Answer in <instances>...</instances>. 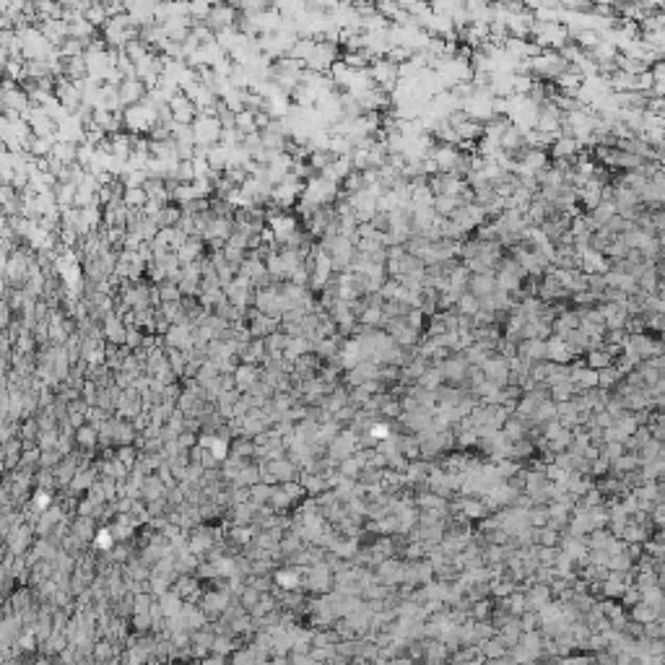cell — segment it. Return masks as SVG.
<instances>
[{"instance_id":"57","label":"cell","mask_w":665,"mask_h":665,"mask_svg":"<svg viewBox=\"0 0 665 665\" xmlns=\"http://www.w3.org/2000/svg\"><path fill=\"white\" fill-rule=\"evenodd\" d=\"M276 582H278L283 590H294L299 585V574L297 572H278V574H276Z\"/></svg>"},{"instance_id":"32","label":"cell","mask_w":665,"mask_h":665,"mask_svg":"<svg viewBox=\"0 0 665 665\" xmlns=\"http://www.w3.org/2000/svg\"><path fill=\"white\" fill-rule=\"evenodd\" d=\"M614 188V193H611V200H614L616 211H621V208H634V205H640V195L634 193V190L624 188V185H611Z\"/></svg>"},{"instance_id":"55","label":"cell","mask_w":665,"mask_h":665,"mask_svg":"<svg viewBox=\"0 0 665 665\" xmlns=\"http://www.w3.org/2000/svg\"><path fill=\"white\" fill-rule=\"evenodd\" d=\"M645 315H665V302L657 294H647L645 297Z\"/></svg>"},{"instance_id":"58","label":"cell","mask_w":665,"mask_h":665,"mask_svg":"<svg viewBox=\"0 0 665 665\" xmlns=\"http://www.w3.org/2000/svg\"><path fill=\"white\" fill-rule=\"evenodd\" d=\"M606 289H608V286H606V278H603V276H598V273L588 276V291H590V294L600 297V294H603Z\"/></svg>"},{"instance_id":"16","label":"cell","mask_w":665,"mask_h":665,"mask_svg":"<svg viewBox=\"0 0 665 665\" xmlns=\"http://www.w3.org/2000/svg\"><path fill=\"white\" fill-rule=\"evenodd\" d=\"M164 346H167V349H177V351H190L193 349V325L188 323L172 325L169 330L164 332Z\"/></svg>"},{"instance_id":"61","label":"cell","mask_w":665,"mask_h":665,"mask_svg":"<svg viewBox=\"0 0 665 665\" xmlns=\"http://www.w3.org/2000/svg\"><path fill=\"white\" fill-rule=\"evenodd\" d=\"M0 84H3V78H0Z\"/></svg>"},{"instance_id":"40","label":"cell","mask_w":665,"mask_h":665,"mask_svg":"<svg viewBox=\"0 0 665 665\" xmlns=\"http://www.w3.org/2000/svg\"><path fill=\"white\" fill-rule=\"evenodd\" d=\"M58 143V141H52V138H32V143H29V156L32 159H50V154H52V146Z\"/></svg>"},{"instance_id":"50","label":"cell","mask_w":665,"mask_h":665,"mask_svg":"<svg viewBox=\"0 0 665 665\" xmlns=\"http://www.w3.org/2000/svg\"><path fill=\"white\" fill-rule=\"evenodd\" d=\"M58 52H60V58H84L86 44L78 42V39H70V37H68V39H65V42L58 47Z\"/></svg>"},{"instance_id":"29","label":"cell","mask_w":665,"mask_h":665,"mask_svg":"<svg viewBox=\"0 0 665 665\" xmlns=\"http://www.w3.org/2000/svg\"><path fill=\"white\" fill-rule=\"evenodd\" d=\"M600 312H603V328L606 330H624V323H626V309L621 304H598Z\"/></svg>"},{"instance_id":"18","label":"cell","mask_w":665,"mask_h":665,"mask_svg":"<svg viewBox=\"0 0 665 665\" xmlns=\"http://www.w3.org/2000/svg\"><path fill=\"white\" fill-rule=\"evenodd\" d=\"M541 302H546V304H554V302H569V294L562 289V283L556 281L551 273H543L541 276V281H538V294H536Z\"/></svg>"},{"instance_id":"53","label":"cell","mask_w":665,"mask_h":665,"mask_svg":"<svg viewBox=\"0 0 665 665\" xmlns=\"http://www.w3.org/2000/svg\"><path fill=\"white\" fill-rule=\"evenodd\" d=\"M143 338H146V332L143 330H138V328H125V349H130V351H136V349H143Z\"/></svg>"},{"instance_id":"42","label":"cell","mask_w":665,"mask_h":665,"mask_svg":"<svg viewBox=\"0 0 665 665\" xmlns=\"http://www.w3.org/2000/svg\"><path fill=\"white\" fill-rule=\"evenodd\" d=\"M614 364V359L608 356L606 349H598V351H588L585 354V367L588 369H595V372H600V369H606Z\"/></svg>"},{"instance_id":"38","label":"cell","mask_w":665,"mask_h":665,"mask_svg":"<svg viewBox=\"0 0 665 665\" xmlns=\"http://www.w3.org/2000/svg\"><path fill=\"white\" fill-rule=\"evenodd\" d=\"M315 44H317V39H312V37H302V39H297V44L291 47V52L286 55V58L299 60V63H307L309 55L315 52Z\"/></svg>"},{"instance_id":"3","label":"cell","mask_w":665,"mask_h":665,"mask_svg":"<svg viewBox=\"0 0 665 665\" xmlns=\"http://www.w3.org/2000/svg\"><path fill=\"white\" fill-rule=\"evenodd\" d=\"M252 307H255L260 315L281 320V312L286 309L283 297H281V283H271V286H265V289H255V302H252Z\"/></svg>"},{"instance_id":"5","label":"cell","mask_w":665,"mask_h":665,"mask_svg":"<svg viewBox=\"0 0 665 665\" xmlns=\"http://www.w3.org/2000/svg\"><path fill=\"white\" fill-rule=\"evenodd\" d=\"M369 78L377 89H382L385 94H392V89L398 84V65L387 58H377L369 63Z\"/></svg>"},{"instance_id":"26","label":"cell","mask_w":665,"mask_h":665,"mask_svg":"<svg viewBox=\"0 0 665 665\" xmlns=\"http://www.w3.org/2000/svg\"><path fill=\"white\" fill-rule=\"evenodd\" d=\"M231 377H234V390L237 392H247L252 385L260 380V367H252V364H239L234 372H231Z\"/></svg>"},{"instance_id":"4","label":"cell","mask_w":665,"mask_h":665,"mask_svg":"<svg viewBox=\"0 0 665 665\" xmlns=\"http://www.w3.org/2000/svg\"><path fill=\"white\" fill-rule=\"evenodd\" d=\"M193 138H195V146H205V148H214L221 141V125L214 115H198L193 120Z\"/></svg>"},{"instance_id":"43","label":"cell","mask_w":665,"mask_h":665,"mask_svg":"<svg viewBox=\"0 0 665 665\" xmlns=\"http://www.w3.org/2000/svg\"><path fill=\"white\" fill-rule=\"evenodd\" d=\"M84 18L89 21V24L94 26L96 32L102 29L107 21H110V16H107V11H104V3H91L89 8H86V13H84Z\"/></svg>"},{"instance_id":"25","label":"cell","mask_w":665,"mask_h":665,"mask_svg":"<svg viewBox=\"0 0 665 665\" xmlns=\"http://www.w3.org/2000/svg\"><path fill=\"white\" fill-rule=\"evenodd\" d=\"M577 154H580L577 141L564 138V136H556V141L551 143V148H548V159H551V162H554V159H569V162H574Z\"/></svg>"},{"instance_id":"39","label":"cell","mask_w":665,"mask_h":665,"mask_svg":"<svg viewBox=\"0 0 665 665\" xmlns=\"http://www.w3.org/2000/svg\"><path fill=\"white\" fill-rule=\"evenodd\" d=\"M335 159H338V156L332 154L330 148H323V151H312L307 164L312 167V172H315V174H323L328 167H332V162H335Z\"/></svg>"},{"instance_id":"24","label":"cell","mask_w":665,"mask_h":665,"mask_svg":"<svg viewBox=\"0 0 665 665\" xmlns=\"http://www.w3.org/2000/svg\"><path fill=\"white\" fill-rule=\"evenodd\" d=\"M37 29H39V34H42L44 39L52 44V47H60V44L68 39V24H65V18H55V21H39V24H37Z\"/></svg>"},{"instance_id":"12","label":"cell","mask_w":665,"mask_h":665,"mask_svg":"<svg viewBox=\"0 0 665 665\" xmlns=\"http://www.w3.org/2000/svg\"><path fill=\"white\" fill-rule=\"evenodd\" d=\"M559 128H562V112H559V107H556L554 102L541 104L533 130L543 133V136H554L556 138V136H559Z\"/></svg>"},{"instance_id":"1","label":"cell","mask_w":665,"mask_h":665,"mask_svg":"<svg viewBox=\"0 0 665 665\" xmlns=\"http://www.w3.org/2000/svg\"><path fill=\"white\" fill-rule=\"evenodd\" d=\"M159 122V107L143 99L141 104H133L128 110H122V130L130 136H148V130Z\"/></svg>"},{"instance_id":"19","label":"cell","mask_w":665,"mask_h":665,"mask_svg":"<svg viewBox=\"0 0 665 665\" xmlns=\"http://www.w3.org/2000/svg\"><path fill=\"white\" fill-rule=\"evenodd\" d=\"M167 107H169V112H172V122H179V125H193V120L198 117L193 102H190L182 91H179L177 96H172Z\"/></svg>"},{"instance_id":"54","label":"cell","mask_w":665,"mask_h":665,"mask_svg":"<svg viewBox=\"0 0 665 665\" xmlns=\"http://www.w3.org/2000/svg\"><path fill=\"white\" fill-rule=\"evenodd\" d=\"M94 548H99V551H112V548H115V536H112L110 528L96 530V533H94Z\"/></svg>"},{"instance_id":"6","label":"cell","mask_w":665,"mask_h":665,"mask_svg":"<svg viewBox=\"0 0 665 665\" xmlns=\"http://www.w3.org/2000/svg\"><path fill=\"white\" fill-rule=\"evenodd\" d=\"M338 60H341V50H338V44L317 39L315 52L309 55V60L304 63V68L315 70V73H323V76H325V73L332 68V63H338Z\"/></svg>"},{"instance_id":"45","label":"cell","mask_w":665,"mask_h":665,"mask_svg":"<svg viewBox=\"0 0 665 665\" xmlns=\"http://www.w3.org/2000/svg\"><path fill=\"white\" fill-rule=\"evenodd\" d=\"M96 442H99V432H96L94 427L84 424L81 429H76V444H78V447H84V450H91V447H94Z\"/></svg>"},{"instance_id":"28","label":"cell","mask_w":665,"mask_h":665,"mask_svg":"<svg viewBox=\"0 0 665 665\" xmlns=\"http://www.w3.org/2000/svg\"><path fill=\"white\" fill-rule=\"evenodd\" d=\"M572 351L569 346L562 341V338H556V335H551V338H546V361H551V364H572Z\"/></svg>"},{"instance_id":"33","label":"cell","mask_w":665,"mask_h":665,"mask_svg":"<svg viewBox=\"0 0 665 665\" xmlns=\"http://www.w3.org/2000/svg\"><path fill=\"white\" fill-rule=\"evenodd\" d=\"M468 278H470V273L463 268V263H460L455 271H450V276H447V291H452L455 297L465 294V291H468Z\"/></svg>"},{"instance_id":"27","label":"cell","mask_w":665,"mask_h":665,"mask_svg":"<svg viewBox=\"0 0 665 665\" xmlns=\"http://www.w3.org/2000/svg\"><path fill=\"white\" fill-rule=\"evenodd\" d=\"M496 291V281L494 273H470L468 278V294H473L476 299H484L489 294Z\"/></svg>"},{"instance_id":"21","label":"cell","mask_w":665,"mask_h":665,"mask_svg":"<svg viewBox=\"0 0 665 665\" xmlns=\"http://www.w3.org/2000/svg\"><path fill=\"white\" fill-rule=\"evenodd\" d=\"M458 156H460L458 146H442V143H437L434 148H432L429 159H432V162L437 164L439 174H452V169H455V162H458Z\"/></svg>"},{"instance_id":"9","label":"cell","mask_w":665,"mask_h":665,"mask_svg":"<svg viewBox=\"0 0 665 665\" xmlns=\"http://www.w3.org/2000/svg\"><path fill=\"white\" fill-rule=\"evenodd\" d=\"M24 120L34 138H52V141H58V138H55L58 136V125L47 117V112H44L42 107H34V104H32L29 112L24 115Z\"/></svg>"},{"instance_id":"46","label":"cell","mask_w":665,"mask_h":665,"mask_svg":"<svg viewBox=\"0 0 665 665\" xmlns=\"http://www.w3.org/2000/svg\"><path fill=\"white\" fill-rule=\"evenodd\" d=\"M234 128L242 133V136H252V133H257L255 128V115L247 110L237 112V117H234Z\"/></svg>"},{"instance_id":"14","label":"cell","mask_w":665,"mask_h":665,"mask_svg":"<svg viewBox=\"0 0 665 665\" xmlns=\"http://www.w3.org/2000/svg\"><path fill=\"white\" fill-rule=\"evenodd\" d=\"M245 323H247V330L252 338H268L271 332H276L281 328L278 320H273V317H268V315H260L255 307H250L247 312H245Z\"/></svg>"},{"instance_id":"23","label":"cell","mask_w":665,"mask_h":665,"mask_svg":"<svg viewBox=\"0 0 665 665\" xmlns=\"http://www.w3.org/2000/svg\"><path fill=\"white\" fill-rule=\"evenodd\" d=\"M580 271L585 276L598 273V276H606L611 271V260H608L603 252H595V250H585L580 255Z\"/></svg>"},{"instance_id":"60","label":"cell","mask_w":665,"mask_h":665,"mask_svg":"<svg viewBox=\"0 0 665 665\" xmlns=\"http://www.w3.org/2000/svg\"><path fill=\"white\" fill-rule=\"evenodd\" d=\"M6 224H8V216L3 214V208H0V231L6 229Z\"/></svg>"},{"instance_id":"51","label":"cell","mask_w":665,"mask_h":665,"mask_svg":"<svg viewBox=\"0 0 665 665\" xmlns=\"http://www.w3.org/2000/svg\"><path fill=\"white\" fill-rule=\"evenodd\" d=\"M245 257H247V252H245V250H237V247L224 245V260H226V265H229V268L239 271V265L245 263Z\"/></svg>"},{"instance_id":"47","label":"cell","mask_w":665,"mask_h":665,"mask_svg":"<svg viewBox=\"0 0 665 665\" xmlns=\"http://www.w3.org/2000/svg\"><path fill=\"white\" fill-rule=\"evenodd\" d=\"M481 309V304H478V299L473 297V294H460V299H458V304H455V312L458 315H465V317H473Z\"/></svg>"},{"instance_id":"17","label":"cell","mask_w":665,"mask_h":665,"mask_svg":"<svg viewBox=\"0 0 665 665\" xmlns=\"http://www.w3.org/2000/svg\"><path fill=\"white\" fill-rule=\"evenodd\" d=\"M117 99L122 110H128L133 104H141L146 99V86L141 84L138 78H125V81L117 86Z\"/></svg>"},{"instance_id":"7","label":"cell","mask_w":665,"mask_h":665,"mask_svg":"<svg viewBox=\"0 0 665 665\" xmlns=\"http://www.w3.org/2000/svg\"><path fill=\"white\" fill-rule=\"evenodd\" d=\"M224 297H226V302H229L231 307L247 312V309L252 307V302H255V289H252V283H250L247 278L234 276V281L224 289Z\"/></svg>"},{"instance_id":"35","label":"cell","mask_w":665,"mask_h":665,"mask_svg":"<svg viewBox=\"0 0 665 665\" xmlns=\"http://www.w3.org/2000/svg\"><path fill=\"white\" fill-rule=\"evenodd\" d=\"M455 133H458V141H470V143H478L481 141V136H484V125L481 122H476V120H465V122H460L458 128H452Z\"/></svg>"},{"instance_id":"34","label":"cell","mask_w":665,"mask_h":665,"mask_svg":"<svg viewBox=\"0 0 665 665\" xmlns=\"http://www.w3.org/2000/svg\"><path fill=\"white\" fill-rule=\"evenodd\" d=\"M588 216H590V221L595 224L598 229H600V226H606V224L611 221V219H614V216H616V205H614V200H600V203H598L595 208H593V211H590Z\"/></svg>"},{"instance_id":"20","label":"cell","mask_w":665,"mask_h":665,"mask_svg":"<svg viewBox=\"0 0 665 665\" xmlns=\"http://www.w3.org/2000/svg\"><path fill=\"white\" fill-rule=\"evenodd\" d=\"M84 133H86V125L81 122V120L76 117V115H70V117H65L63 122L58 125V141L60 143H84Z\"/></svg>"},{"instance_id":"15","label":"cell","mask_w":665,"mask_h":665,"mask_svg":"<svg viewBox=\"0 0 665 665\" xmlns=\"http://www.w3.org/2000/svg\"><path fill=\"white\" fill-rule=\"evenodd\" d=\"M437 367L442 372V382H463L470 369L468 361L463 359V354H450V356L442 359Z\"/></svg>"},{"instance_id":"62","label":"cell","mask_w":665,"mask_h":665,"mask_svg":"<svg viewBox=\"0 0 665 665\" xmlns=\"http://www.w3.org/2000/svg\"><path fill=\"white\" fill-rule=\"evenodd\" d=\"M0 115H3V110H0Z\"/></svg>"},{"instance_id":"22","label":"cell","mask_w":665,"mask_h":665,"mask_svg":"<svg viewBox=\"0 0 665 665\" xmlns=\"http://www.w3.org/2000/svg\"><path fill=\"white\" fill-rule=\"evenodd\" d=\"M174 255H177L179 265H190V263H198L200 257L208 255V250H205V242L200 237H188L185 242H182V247L174 250Z\"/></svg>"},{"instance_id":"37","label":"cell","mask_w":665,"mask_h":665,"mask_svg":"<svg viewBox=\"0 0 665 665\" xmlns=\"http://www.w3.org/2000/svg\"><path fill=\"white\" fill-rule=\"evenodd\" d=\"M179 219H182V208L174 203L164 205L162 211H159V216H156V224H159V229H174L179 224Z\"/></svg>"},{"instance_id":"36","label":"cell","mask_w":665,"mask_h":665,"mask_svg":"<svg viewBox=\"0 0 665 665\" xmlns=\"http://www.w3.org/2000/svg\"><path fill=\"white\" fill-rule=\"evenodd\" d=\"M76 151H78V146H73V143H55L52 146V154H50V159L52 162H58V164H63V167H73L76 164Z\"/></svg>"},{"instance_id":"44","label":"cell","mask_w":665,"mask_h":665,"mask_svg":"<svg viewBox=\"0 0 665 665\" xmlns=\"http://www.w3.org/2000/svg\"><path fill=\"white\" fill-rule=\"evenodd\" d=\"M434 214L437 216H442V219H450L458 208H460V203H458V198H450V195H437L434 198Z\"/></svg>"},{"instance_id":"48","label":"cell","mask_w":665,"mask_h":665,"mask_svg":"<svg viewBox=\"0 0 665 665\" xmlns=\"http://www.w3.org/2000/svg\"><path fill=\"white\" fill-rule=\"evenodd\" d=\"M364 188H367V182H364V174H361V172H351L349 177L341 182V190L346 195H356V193H361Z\"/></svg>"},{"instance_id":"10","label":"cell","mask_w":665,"mask_h":665,"mask_svg":"<svg viewBox=\"0 0 665 665\" xmlns=\"http://www.w3.org/2000/svg\"><path fill=\"white\" fill-rule=\"evenodd\" d=\"M450 221L458 224V226H460V229L470 237V231H476L481 224H486L489 216H486V211H484L481 205L470 203V205H460V208H458V211L450 216Z\"/></svg>"},{"instance_id":"8","label":"cell","mask_w":665,"mask_h":665,"mask_svg":"<svg viewBox=\"0 0 665 665\" xmlns=\"http://www.w3.org/2000/svg\"><path fill=\"white\" fill-rule=\"evenodd\" d=\"M239 18V11L234 3H214L211 6V13H208V18H205L203 24L211 29V32H221V29H231V26L237 24Z\"/></svg>"},{"instance_id":"41","label":"cell","mask_w":665,"mask_h":665,"mask_svg":"<svg viewBox=\"0 0 665 665\" xmlns=\"http://www.w3.org/2000/svg\"><path fill=\"white\" fill-rule=\"evenodd\" d=\"M146 190L143 188H125L122 190V203H125V208L128 211H141L146 205Z\"/></svg>"},{"instance_id":"49","label":"cell","mask_w":665,"mask_h":665,"mask_svg":"<svg viewBox=\"0 0 665 665\" xmlns=\"http://www.w3.org/2000/svg\"><path fill=\"white\" fill-rule=\"evenodd\" d=\"M172 141L177 146H195V138H193V128L190 125H179V122H172Z\"/></svg>"},{"instance_id":"30","label":"cell","mask_w":665,"mask_h":665,"mask_svg":"<svg viewBox=\"0 0 665 665\" xmlns=\"http://www.w3.org/2000/svg\"><path fill=\"white\" fill-rule=\"evenodd\" d=\"M517 356L525 359L528 364H538L546 361V341H520L517 343Z\"/></svg>"},{"instance_id":"2","label":"cell","mask_w":665,"mask_h":665,"mask_svg":"<svg viewBox=\"0 0 665 665\" xmlns=\"http://www.w3.org/2000/svg\"><path fill=\"white\" fill-rule=\"evenodd\" d=\"M32 102H29V94L24 91L21 84H13V81H3L0 84V110L6 117H21L29 112Z\"/></svg>"},{"instance_id":"31","label":"cell","mask_w":665,"mask_h":665,"mask_svg":"<svg viewBox=\"0 0 665 665\" xmlns=\"http://www.w3.org/2000/svg\"><path fill=\"white\" fill-rule=\"evenodd\" d=\"M603 278H606V286H608V289L621 291V294H626V297H629V294H634V291L640 289V286H637V281H634V278H631L629 273H619V271H608V273L603 276Z\"/></svg>"},{"instance_id":"11","label":"cell","mask_w":665,"mask_h":665,"mask_svg":"<svg viewBox=\"0 0 665 665\" xmlns=\"http://www.w3.org/2000/svg\"><path fill=\"white\" fill-rule=\"evenodd\" d=\"M237 276L247 278V281L252 283V289H265V286H271V276H268V271H265V263L263 260H257L252 252H247L245 263L239 265Z\"/></svg>"},{"instance_id":"56","label":"cell","mask_w":665,"mask_h":665,"mask_svg":"<svg viewBox=\"0 0 665 665\" xmlns=\"http://www.w3.org/2000/svg\"><path fill=\"white\" fill-rule=\"evenodd\" d=\"M424 320H427V317L421 315V312H418L416 307H411V309H408V315H406V320H403V323L408 325L411 330L424 332Z\"/></svg>"},{"instance_id":"52","label":"cell","mask_w":665,"mask_h":665,"mask_svg":"<svg viewBox=\"0 0 665 665\" xmlns=\"http://www.w3.org/2000/svg\"><path fill=\"white\" fill-rule=\"evenodd\" d=\"M156 289H159V299H162V304H164V302H179V299H182V294H179V289H177V283L162 281V283H156Z\"/></svg>"},{"instance_id":"13","label":"cell","mask_w":665,"mask_h":665,"mask_svg":"<svg viewBox=\"0 0 665 665\" xmlns=\"http://www.w3.org/2000/svg\"><path fill=\"white\" fill-rule=\"evenodd\" d=\"M265 226L273 231L276 245L281 247L283 242H286V239H289L291 234L299 229V219H297V216H291L289 211H283V214L268 216V219H265Z\"/></svg>"},{"instance_id":"59","label":"cell","mask_w":665,"mask_h":665,"mask_svg":"<svg viewBox=\"0 0 665 665\" xmlns=\"http://www.w3.org/2000/svg\"><path fill=\"white\" fill-rule=\"evenodd\" d=\"M663 332V315H645V332Z\"/></svg>"}]
</instances>
